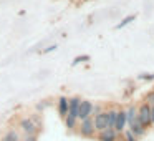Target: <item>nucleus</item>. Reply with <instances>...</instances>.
I'll list each match as a JSON object with an SVG mask.
<instances>
[{
	"mask_svg": "<svg viewBox=\"0 0 154 141\" xmlns=\"http://www.w3.org/2000/svg\"><path fill=\"white\" fill-rule=\"evenodd\" d=\"M22 141H38V138H37V134H25Z\"/></svg>",
	"mask_w": 154,
	"mask_h": 141,
	"instance_id": "19",
	"label": "nucleus"
},
{
	"mask_svg": "<svg viewBox=\"0 0 154 141\" xmlns=\"http://www.w3.org/2000/svg\"><path fill=\"white\" fill-rule=\"evenodd\" d=\"M18 126H20V130L23 131L25 134H37L38 133V126L32 118H22Z\"/></svg>",
	"mask_w": 154,
	"mask_h": 141,
	"instance_id": "5",
	"label": "nucleus"
},
{
	"mask_svg": "<svg viewBox=\"0 0 154 141\" xmlns=\"http://www.w3.org/2000/svg\"><path fill=\"white\" fill-rule=\"evenodd\" d=\"M137 121L141 123V126L144 130H149L152 126V123H151V106L146 101L141 106H137Z\"/></svg>",
	"mask_w": 154,
	"mask_h": 141,
	"instance_id": "1",
	"label": "nucleus"
},
{
	"mask_svg": "<svg viewBox=\"0 0 154 141\" xmlns=\"http://www.w3.org/2000/svg\"><path fill=\"white\" fill-rule=\"evenodd\" d=\"M136 17H137L136 14H131V15H128V17H124L123 20H121L119 24H118L116 27H114V28H116V30H121V28H124L126 25H129L131 22H134V20H136Z\"/></svg>",
	"mask_w": 154,
	"mask_h": 141,
	"instance_id": "12",
	"label": "nucleus"
},
{
	"mask_svg": "<svg viewBox=\"0 0 154 141\" xmlns=\"http://www.w3.org/2000/svg\"><path fill=\"white\" fill-rule=\"evenodd\" d=\"M93 110H94L93 101H90V100H81L80 110H78V120L83 121V120L91 118V116H93Z\"/></svg>",
	"mask_w": 154,
	"mask_h": 141,
	"instance_id": "2",
	"label": "nucleus"
},
{
	"mask_svg": "<svg viewBox=\"0 0 154 141\" xmlns=\"http://www.w3.org/2000/svg\"><path fill=\"white\" fill-rule=\"evenodd\" d=\"M116 116H118V110H114V108L108 110V128H113V130H114V124H116Z\"/></svg>",
	"mask_w": 154,
	"mask_h": 141,
	"instance_id": "14",
	"label": "nucleus"
},
{
	"mask_svg": "<svg viewBox=\"0 0 154 141\" xmlns=\"http://www.w3.org/2000/svg\"><path fill=\"white\" fill-rule=\"evenodd\" d=\"M80 103H81V98H80V96L70 98V100H68V114H66V116L78 120V110H80Z\"/></svg>",
	"mask_w": 154,
	"mask_h": 141,
	"instance_id": "6",
	"label": "nucleus"
},
{
	"mask_svg": "<svg viewBox=\"0 0 154 141\" xmlns=\"http://www.w3.org/2000/svg\"><path fill=\"white\" fill-rule=\"evenodd\" d=\"M149 106H151V123L154 124V103L149 105Z\"/></svg>",
	"mask_w": 154,
	"mask_h": 141,
	"instance_id": "21",
	"label": "nucleus"
},
{
	"mask_svg": "<svg viewBox=\"0 0 154 141\" xmlns=\"http://www.w3.org/2000/svg\"><path fill=\"white\" fill-rule=\"evenodd\" d=\"M78 133L81 134L83 138H93L96 130H94V123H93V118H88V120H83L78 126Z\"/></svg>",
	"mask_w": 154,
	"mask_h": 141,
	"instance_id": "3",
	"label": "nucleus"
},
{
	"mask_svg": "<svg viewBox=\"0 0 154 141\" xmlns=\"http://www.w3.org/2000/svg\"><path fill=\"white\" fill-rule=\"evenodd\" d=\"M83 61H90V55H80V57L73 58V61H71V65H73V67H76V65L83 63Z\"/></svg>",
	"mask_w": 154,
	"mask_h": 141,
	"instance_id": "15",
	"label": "nucleus"
},
{
	"mask_svg": "<svg viewBox=\"0 0 154 141\" xmlns=\"http://www.w3.org/2000/svg\"><path fill=\"white\" fill-rule=\"evenodd\" d=\"M57 45H50V47H47V48H45V50H43V53H50V52H53V50H57Z\"/></svg>",
	"mask_w": 154,
	"mask_h": 141,
	"instance_id": "20",
	"label": "nucleus"
},
{
	"mask_svg": "<svg viewBox=\"0 0 154 141\" xmlns=\"http://www.w3.org/2000/svg\"><path fill=\"white\" fill-rule=\"evenodd\" d=\"M128 128V120H126V110H118V116H116V124H114V130L118 133H123Z\"/></svg>",
	"mask_w": 154,
	"mask_h": 141,
	"instance_id": "7",
	"label": "nucleus"
},
{
	"mask_svg": "<svg viewBox=\"0 0 154 141\" xmlns=\"http://www.w3.org/2000/svg\"><path fill=\"white\" fill-rule=\"evenodd\" d=\"M65 124H66V128H68V130H75V128H76V124H78V120H75V118L66 116V118H65Z\"/></svg>",
	"mask_w": 154,
	"mask_h": 141,
	"instance_id": "16",
	"label": "nucleus"
},
{
	"mask_svg": "<svg viewBox=\"0 0 154 141\" xmlns=\"http://www.w3.org/2000/svg\"><path fill=\"white\" fill-rule=\"evenodd\" d=\"M2 141H22V139H20V134H18V131L10 130V131H7V133L4 134Z\"/></svg>",
	"mask_w": 154,
	"mask_h": 141,
	"instance_id": "13",
	"label": "nucleus"
},
{
	"mask_svg": "<svg viewBox=\"0 0 154 141\" xmlns=\"http://www.w3.org/2000/svg\"><path fill=\"white\" fill-rule=\"evenodd\" d=\"M123 138H124V141H139V138H136V136H134V134L131 133V131L128 130V128L123 131Z\"/></svg>",
	"mask_w": 154,
	"mask_h": 141,
	"instance_id": "17",
	"label": "nucleus"
},
{
	"mask_svg": "<svg viewBox=\"0 0 154 141\" xmlns=\"http://www.w3.org/2000/svg\"><path fill=\"white\" fill-rule=\"evenodd\" d=\"M137 78H139V80H144V81H152L154 80V73H141Z\"/></svg>",
	"mask_w": 154,
	"mask_h": 141,
	"instance_id": "18",
	"label": "nucleus"
},
{
	"mask_svg": "<svg viewBox=\"0 0 154 141\" xmlns=\"http://www.w3.org/2000/svg\"><path fill=\"white\" fill-rule=\"evenodd\" d=\"M93 123H94V130L98 133L104 131L108 128V111H100V113L93 114Z\"/></svg>",
	"mask_w": 154,
	"mask_h": 141,
	"instance_id": "4",
	"label": "nucleus"
},
{
	"mask_svg": "<svg viewBox=\"0 0 154 141\" xmlns=\"http://www.w3.org/2000/svg\"><path fill=\"white\" fill-rule=\"evenodd\" d=\"M58 114H60L63 120L66 118V114H68V98L61 96L60 100H58Z\"/></svg>",
	"mask_w": 154,
	"mask_h": 141,
	"instance_id": "10",
	"label": "nucleus"
},
{
	"mask_svg": "<svg viewBox=\"0 0 154 141\" xmlns=\"http://www.w3.org/2000/svg\"><path fill=\"white\" fill-rule=\"evenodd\" d=\"M137 118V106H134V105H131L129 108L126 110V120H128V126H129L131 123H133L134 120Z\"/></svg>",
	"mask_w": 154,
	"mask_h": 141,
	"instance_id": "11",
	"label": "nucleus"
},
{
	"mask_svg": "<svg viewBox=\"0 0 154 141\" xmlns=\"http://www.w3.org/2000/svg\"><path fill=\"white\" fill-rule=\"evenodd\" d=\"M128 130H129V131H131V133H133L136 138H143V136H144V133H146V130H144V128L141 126V123L137 121V118H136V120H134L133 123L129 124V126H128Z\"/></svg>",
	"mask_w": 154,
	"mask_h": 141,
	"instance_id": "9",
	"label": "nucleus"
},
{
	"mask_svg": "<svg viewBox=\"0 0 154 141\" xmlns=\"http://www.w3.org/2000/svg\"><path fill=\"white\" fill-rule=\"evenodd\" d=\"M118 138H119V133L113 128H106L104 131L98 133V139L100 141H118Z\"/></svg>",
	"mask_w": 154,
	"mask_h": 141,
	"instance_id": "8",
	"label": "nucleus"
}]
</instances>
